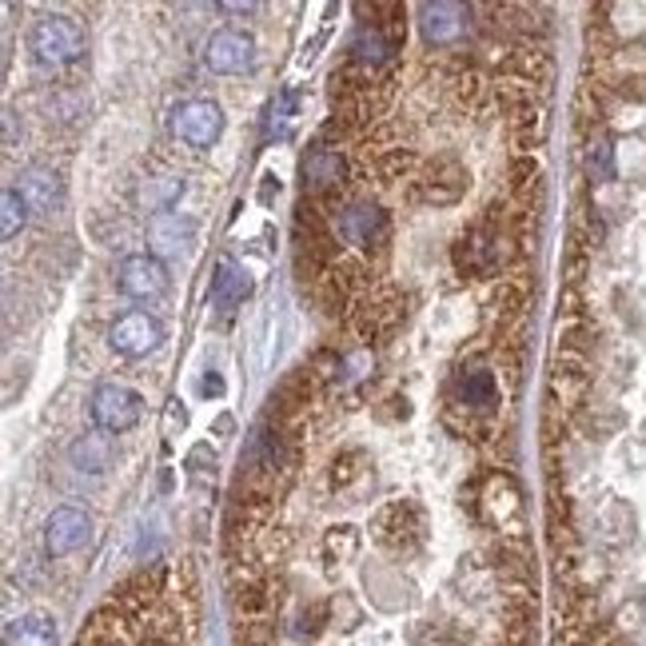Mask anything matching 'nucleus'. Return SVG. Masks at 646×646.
Segmentation results:
<instances>
[{"instance_id":"12","label":"nucleus","mask_w":646,"mask_h":646,"mask_svg":"<svg viewBox=\"0 0 646 646\" xmlns=\"http://www.w3.org/2000/svg\"><path fill=\"white\" fill-rule=\"evenodd\" d=\"M335 228H340V236L348 239V244H371L375 236H383L388 216H383V208H375V204H352V208L340 212Z\"/></svg>"},{"instance_id":"21","label":"nucleus","mask_w":646,"mask_h":646,"mask_svg":"<svg viewBox=\"0 0 646 646\" xmlns=\"http://www.w3.org/2000/svg\"><path fill=\"white\" fill-rule=\"evenodd\" d=\"M587 168H590V176H595V180H610V176H615V148H610L607 140H599L595 148H590Z\"/></svg>"},{"instance_id":"11","label":"nucleus","mask_w":646,"mask_h":646,"mask_svg":"<svg viewBox=\"0 0 646 646\" xmlns=\"http://www.w3.org/2000/svg\"><path fill=\"white\" fill-rule=\"evenodd\" d=\"M247 292H252V280H247L244 267H239L232 256L219 260L216 276H212V307H216L219 315H232L247 300Z\"/></svg>"},{"instance_id":"20","label":"nucleus","mask_w":646,"mask_h":646,"mask_svg":"<svg viewBox=\"0 0 646 646\" xmlns=\"http://www.w3.org/2000/svg\"><path fill=\"white\" fill-rule=\"evenodd\" d=\"M25 224H29V204L17 188H4V196H0V236L17 239Z\"/></svg>"},{"instance_id":"9","label":"nucleus","mask_w":646,"mask_h":646,"mask_svg":"<svg viewBox=\"0 0 646 646\" xmlns=\"http://www.w3.org/2000/svg\"><path fill=\"white\" fill-rule=\"evenodd\" d=\"M17 192L25 196L29 212H37L40 219H52L65 208V184H60V176L52 168H25Z\"/></svg>"},{"instance_id":"1","label":"nucleus","mask_w":646,"mask_h":646,"mask_svg":"<svg viewBox=\"0 0 646 646\" xmlns=\"http://www.w3.org/2000/svg\"><path fill=\"white\" fill-rule=\"evenodd\" d=\"M85 45H88L85 29H80L72 17H65V12H48V17H40L29 32L32 57L48 68H65V65H72V60H80L85 57Z\"/></svg>"},{"instance_id":"18","label":"nucleus","mask_w":646,"mask_h":646,"mask_svg":"<svg viewBox=\"0 0 646 646\" xmlns=\"http://www.w3.org/2000/svg\"><path fill=\"white\" fill-rule=\"evenodd\" d=\"M495 395H499V388H495V375L487 368H471L459 375V400L467 408H491Z\"/></svg>"},{"instance_id":"6","label":"nucleus","mask_w":646,"mask_h":646,"mask_svg":"<svg viewBox=\"0 0 646 646\" xmlns=\"http://www.w3.org/2000/svg\"><path fill=\"white\" fill-rule=\"evenodd\" d=\"M252 60H256V40L239 29L212 32L208 45H204V65L212 72H219V77H236V72L252 68Z\"/></svg>"},{"instance_id":"5","label":"nucleus","mask_w":646,"mask_h":646,"mask_svg":"<svg viewBox=\"0 0 646 646\" xmlns=\"http://www.w3.org/2000/svg\"><path fill=\"white\" fill-rule=\"evenodd\" d=\"M172 133L192 148H212L224 136V112L212 100H188L172 112Z\"/></svg>"},{"instance_id":"13","label":"nucleus","mask_w":646,"mask_h":646,"mask_svg":"<svg viewBox=\"0 0 646 646\" xmlns=\"http://www.w3.org/2000/svg\"><path fill=\"white\" fill-rule=\"evenodd\" d=\"M68 459H72L77 471L100 476V471L112 467V435H105V431H85L77 443L68 447Z\"/></svg>"},{"instance_id":"19","label":"nucleus","mask_w":646,"mask_h":646,"mask_svg":"<svg viewBox=\"0 0 646 646\" xmlns=\"http://www.w3.org/2000/svg\"><path fill=\"white\" fill-rule=\"evenodd\" d=\"M391 52H395V48H391V40L383 37L380 29H360L352 37V57L363 60V65H388Z\"/></svg>"},{"instance_id":"7","label":"nucleus","mask_w":646,"mask_h":646,"mask_svg":"<svg viewBox=\"0 0 646 646\" xmlns=\"http://www.w3.org/2000/svg\"><path fill=\"white\" fill-rule=\"evenodd\" d=\"M92 539V519H88L80 507H57V511L45 519V547L48 555H72L80 551L85 542Z\"/></svg>"},{"instance_id":"2","label":"nucleus","mask_w":646,"mask_h":646,"mask_svg":"<svg viewBox=\"0 0 646 646\" xmlns=\"http://www.w3.org/2000/svg\"><path fill=\"white\" fill-rule=\"evenodd\" d=\"M88 411H92V423L108 435H120V431L136 428L140 423V395L133 388H124V383H100L92 391V400H88Z\"/></svg>"},{"instance_id":"10","label":"nucleus","mask_w":646,"mask_h":646,"mask_svg":"<svg viewBox=\"0 0 646 646\" xmlns=\"http://www.w3.org/2000/svg\"><path fill=\"white\" fill-rule=\"evenodd\" d=\"M148 239H153V256H180L184 247L196 239V219L180 216V212H164V216H153L148 224Z\"/></svg>"},{"instance_id":"22","label":"nucleus","mask_w":646,"mask_h":646,"mask_svg":"<svg viewBox=\"0 0 646 646\" xmlns=\"http://www.w3.org/2000/svg\"><path fill=\"white\" fill-rule=\"evenodd\" d=\"M219 388H224V383H219L216 375H208V380H204V391H219Z\"/></svg>"},{"instance_id":"17","label":"nucleus","mask_w":646,"mask_h":646,"mask_svg":"<svg viewBox=\"0 0 646 646\" xmlns=\"http://www.w3.org/2000/svg\"><path fill=\"white\" fill-rule=\"evenodd\" d=\"M184 196V176H153V180L140 188V204L156 216L172 212V204H180Z\"/></svg>"},{"instance_id":"3","label":"nucleus","mask_w":646,"mask_h":646,"mask_svg":"<svg viewBox=\"0 0 646 646\" xmlns=\"http://www.w3.org/2000/svg\"><path fill=\"white\" fill-rule=\"evenodd\" d=\"M108 343H112V352L128 355V360H144V355H153L164 343V327H160V320L148 312H124L120 320L112 323Z\"/></svg>"},{"instance_id":"15","label":"nucleus","mask_w":646,"mask_h":646,"mask_svg":"<svg viewBox=\"0 0 646 646\" xmlns=\"http://www.w3.org/2000/svg\"><path fill=\"white\" fill-rule=\"evenodd\" d=\"M343 172H348V164H343V156L335 148H312L304 156V184L315 192L335 188L343 180Z\"/></svg>"},{"instance_id":"14","label":"nucleus","mask_w":646,"mask_h":646,"mask_svg":"<svg viewBox=\"0 0 646 646\" xmlns=\"http://www.w3.org/2000/svg\"><path fill=\"white\" fill-rule=\"evenodd\" d=\"M4 646H57V623L48 615H20L4 627Z\"/></svg>"},{"instance_id":"4","label":"nucleus","mask_w":646,"mask_h":646,"mask_svg":"<svg viewBox=\"0 0 646 646\" xmlns=\"http://www.w3.org/2000/svg\"><path fill=\"white\" fill-rule=\"evenodd\" d=\"M116 284H120L124 295H133V300H160L168 292V267L153 252H136V256L120 260Z\"/></svg>"},{"instance_id":"8","label":"nucleus","mask_w":646,"mask_h":646,"mask_svg":"<svg viewBox=\"0 0 646 646\" xmlns=\"http://www.w3.org/2000/svg\"><path fill=\"white\" fill-rule=\"evenodd\" d=\"M471 20V12L463 9V4H451V0H439V4H423L419 9V29H423V37H428V45H459V40L467 37V25Z\"/></svg>"},{"instance_id":"16","label":"nucleus","mask_w":646,"mask_h":646,"mask_svg":"<svg viewBox=\"0 0 646 646\" xmlns=\"http://www.w3.org/2000/svg\"><path fill=\"white\" fill-rule=\"evenodd\" d=\"M295 105H300V96L292 88L272 96V105H267V120H264V140H287L295 128Z\"/></svg>"}]
</instances>
